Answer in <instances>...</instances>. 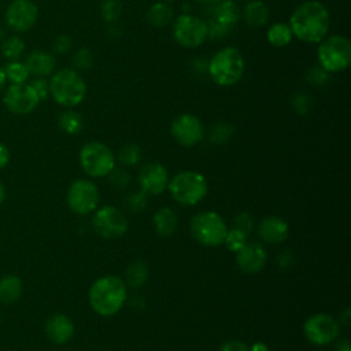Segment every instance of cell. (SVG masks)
<instances>
[{
	"label": "cell",
	"instance_id": "1",
	"mask_svg": "<svg viewBox=\"0 0 351 351\" xmlns=\"http://www.w3.org/2000/svg\"><path fill=\"white\" fill-rule=\"evenodd\" d=\"M293 36L304 43H319L329 30V12L318 0H307L295 8L289 18Z\"/></svg>",
	"mask_w": 351,
	"mask_h": 351
},
{
	"label": "cell",
	"instance_id": "2",
	"mask_svg": "<svg viewBox=\"0 0 351 351\" xmlns=\"http://www.w3.org/2000/svg\"><path fill=\"white\" fill-rule=\"evenodd\" d=\"M126 299L125 282L117 276H104L93 282L89 291L92 308L103 317L117 314Z\"/></svg>",
	"mask_w": 351,
	"mask_h": 351
},
{
	"label": "cell",
	"instance_id": "3",
	"mask_svg": "<svg viewBox=\"0 0 351 351\" xmlns=\"http://www.w3.org/2000/svg\"><path fill=\"white\" fill-rule=\"evenodd\" d=\"M244 58L236 48L226 47L214 53L208 63L211 80L221 86H230L240 81L244 73Z\"/></svg>",
	"mask_w": 351,
	"mask_h": 351
},
{
	"label": "cell",
	"instance_id": "4",
	"mask_svg": "<svg viewBox=\"0 0 351 351\" xmlns=\"http://www.w3.org/2000/svg\"><path fill=\"white\" fill-rule=\"evenodd\" d=\"M49 93L60 106L74 107L84 100L86 85L75 70L62 69L51 78Z\"/></svg>",
	"mask_w": 351,
	"mask_h": 351
},
{
	"label": "cell",
	"instance_id": "5",
	"mask_svg": "<svg viewBox=\"0 0 351 351\" xmlns=\"http://www.w3.org/2000/svg\"><path fill=\"white\" fill-rule=\"evenodd\" d=\"M318 62L326 73H339L351 63V44L344 36H329L318 48Z\"/></svg>",
	"mask_w": 351,
	"mask_h": 351
},
{
	"label": "cell",
	"instance_id": "6",
	"mask_svg": "<svg viewBox=\"0 0 351 351\" xmlns=\"http://www.w3.org/2000/svg\"><path fill=\"white\" fill-rule=\"evenodd\" d=\"M169 189L176 202L193 206L207 193L206 178L196 171H181L169 182Z\"/></svg>",
	"mask_w": 351,
	"mask_h": 351
},
{
	"label": "cell",
	"instance_id": "7",
	"mask_svg": "<svg viewBox=\"0 0 351 351\" xmlns=\"http://www.w3.org/2000/svg\"><path fill=\"white\" fill-rule=\"evenodd\" d=\"M192 236L202 244L215 247L223 243L228 228L219 214L214 211H203L191 221Z\"/></svg>",
	"mask_w": 351,
	"mask_h": 351
},
{
	"label": "cell",
	"instance_id": "8",
	"mask_svg": "<svg viewBox=\"0 0 351 351\" xmlns=\"http://www.w3.org/2000/svg\"><path fill=\"white\" fill-rule=\"evenodd\" d=\"M80 163L86 174L103 177L115 167V156L103 143L90 141L81 148Z\"/></svg>",
	"mask_w": 351,
	"mask_h": 351
},
{
	"label": "cell",
	"instance_id": "9",
	"mask_svg": "<svg viewBox=\"0 0 351 351\" xmlns=\"http://www.w3.org/2000/svg\"><path fill=\"white\" fill-rule=\"evenodd\" d=\"M176 41L185 48H196L208 37L207 22L195 15H180L173 27Z\"/></svg>",
	"mask_w": 351,
	"mask_h": 351
},
{
	"label": "cell",
	"instance_id": "10",
	"mask_svg": "<svg viewBox=\"0 0 351 351\" xmlns=\"http://www.w3.org/2000/svg\"><path fill=\"white\" fill-rule=\"evenodd\" d=\"M240 8L232 0H223L217 3L208 16V36L211 38H221L226 36L239 22Z\"/></svg>",
	"mask_w": 351,
	"mask_h": 351
},
{
	"label": "cell",
	"instance_id": "11",
	"mask_svg": "<svg viewBox=\"0 0 351 351\" xmlns=\"http://www.w3.org/2000/svg\"><path fill=\"white\" fill-rule=\"evenodd\" d=\"M99 189L88 180L74 181L67 192L69 207L75 213L85 215L93 211L99 203Z\"/></svg>",
	"mask_w": 351,
	"mask_h": 351
},
{
	"label": "cell",
	"instance_id": "12",
	"mask_svg": "<svg viewBox=\"0 0 351 351\" xmlns=\"http://www.w3.org/2000/svg\"><path fill=\"white\" fill-rule=\"evenodd\" d=\"M95 232L104 239H117L126 233L128 219L115 207L104 206L96 211L92 221Z\"/></svg>",
	"mask_w": 351,
	"mask_h": 351
},
{
	"label": "cell",
	"instance_id": "13",
	"mask_svg": "<svg viewBox=\"0 0 351 351\" xmlns=\"http://www.w3.org/2000/svg\"><path fill=\"white\" fill-rule=\"evenodd\" d=\"M303 330L313 344L325 346L337 337L339 324L328 314H315L304 322Z\"/></svg>",
	"mask_w": 351,
	"mask_h": 351
},
{
	"label": "cell",
	"instance_id": "14",
	"mask_svg": "<svg viewBox=\"0 0 351 351\" xmlns=\"http://www.w3.org/2000/svg\"><path fill=\"white\" fill-rule=\"evenodd\" d=\"M170 132L174 140L184 147H192L197 144L204 136V129L200 119L192 114H181L176 117Z\"/></svg>",
	"mask_w": 351,
	"mask_h": 351
},
{
	"label": "cell",
	"instance_id": "15",
	"mask_svg": "<svg viewBox=\"0 0 351 351\" xmlns=\"http://www.w3.org/2000/svg\"><path fill=\"white\" fill-rule=\"evenodd\" d=\"M5 107L14 114H29L38 104L40 99L30 85L26 84H12L3 99Z\"/></svg>",
	"mask_w": 351,
	"mask_h": 351
},
{
	"label": "cell",
	"instance_id": "16",
	"mask_svg": "<svg viewBox=\"0 0 351 351\" xmlns=\"http://www.w3.org/2000/svg\"><path fill=\"white\" fill-rule=\"evenodd\" d=\"M38 10L32 0H12L5 11V21L15 32H26L37 21Z\"/></svg>",
	"mask_w": 351,
	"mask_h": 351
},
{
	"label": "cell",
	"instance_id": "17",
	"mask_svg": "<svg viewBox=\"0 0 351 351\" xmlns=\"http://www.w3.org/2000/svg\"><path fill=\"white\" fill-rule=\"evenodd\" d=\"M167 181V170L160 163H145L138 171V184L145 193L160 195L165 191Z\"/></svg>",
	"mask_w": 351,
	"mask_h": 351
},
{
	"label": "cell",
	"instance_id": "18",
	"mask_svg": "<svg viewBox=\"0 0 351 351\" xmlns=\"http://www.w3.org/2000/svg\"><path fill=\"white\" fill-rule=\"evenodd\" d=\"M266 251L258 243L244 244L236 252V262L241 271L244 273H256L259 271L266 263Z\"/></svg>",
	"mask_w": 351,
	"mask_h": 351
},
{
	"label": "cell",
	"instance_id": "19",
	"mask_svg": "<svg viewBox=\"0 0 351 351\" xmlns=\"http://www.w3.org/2000/svg\"><path fill=\"white\" fill-rule=\"evenodd\" d=\"M45 333L53 344H64L74 333L73 321L64 314H55L47 321Z\"/></svg>",
	"mask_w": 351,
	"mask_h": 351
},
{
	"label": "cell",
	"instance_id": "20",
	"mask_svg": "<svg viewBox=\"0 0 351 351\" xmlns=\"http://www.w3.org/2000/svg\"><path fill=\"white\" fill-rule=\"evenodd\" d=\"M288 223L280 217H266L258 226V236L266 243H281L288 237Z\"/></svg>",
	"mask_w": 351,
	"mask_h": 351
},
{
	"label": "cell",
	"instance_id": "21",
	"mask_svg": "<svg viewBox=\"0 0 351 351\" xmlns=\"http://www.w3.org/2000/svg\"><path fill=\"white\" fill-rule=\"evenodd\" d=\"M25 66L27 67L29 74L36 77H45L53 71L55 58L48 52L34 51L27 56Z\"/></svg>",
	"mask_w": 351,
	"mask_h": 351
},
{
	"label": "cell",
	"instance_id": "22",
	"mask_svg": "<svg viewBox=\"0 0 351 351\" xmlns=\"http://www.w3.org/2000/svg\"><path fill=\"white\" fill-rule=\"evenodd\" d=\"M269 8L267 5L261 0H252L248 1L244 7L243 16L248 26L252 27H261L267 23L269 21Z\"/></svg>",
	"mask_w": 351,
	"mask_h": 351
},
{
	"label": "cell",
	"instance_id": "23",
	"mask_svg": "<svg viewBox=\"0 0 351 351\" xmlns=\"http://www.w3.org/2000/svg\"><path fill=\"white\" fill-rule=\"evenodd\" d=\"M177 222L178 221H177L176 213L169 207L159 208L154 215L155 229H156L158 234L162 237L171 236L177 229Z\"/></svg>",
	"mask_w": 351,
	"mask_h": 351
},
{
	"label": "cell",
	"instance_id": "24",
	"mask_svg": "<svg viewBox=\"0 0 351 351\" xmlns=\"http://www.w3.org/2000/svg\"><path fill=\"white\" fill-rule=\"evenodd\" d=\"M22 293V281L18 276L7 274L0 278V302L10 304L19 299Z\"/></svg>",
	"mask_w": 351,
	"mask_h": 351
},
{
	"label": "cell",
	"instance_id": "25",
	"mask_svg": "<svg viewBox=\"0 0 351 351\" xmlns=\"http://www.w3.org/2000/svg\"><path fill=\"white\" fill-rule=\"evenodd\" d=\"M173 19V10L166 3H155L147 11V21L149 25L162 27L171 22Z\"/></svg>",
	"mask_w": 351,
	"mask_h": 351
},
{
	"label": "cell",
	"instance_id": "26",
	"mask_svg": "<svg viewBox=\"0 0 351 351\" xmlns=\"http://www.w3.org/2000/svg\"><path fill=\"white\" fill-rule=\"evenodd\" d=\"M293 34L291 32L289 25H285L282 22H277L270 26L267 30V40L274 47H285L291 43Z\"/></svg>",
	"mask_w": 351,
	"mask_h": 351
},
{
	"label": "cell",
	"instance_id": "27",
	"mask_svg": "<svg viewBox=\"0 0 351 351\" xmlns=\"http://www.w3.org/2000/svg\"><path fill=\"white\" fill-rule=\"evenodd\" d=\"M125 276L130 287H141L148 278V267L143 261H136L128 266Z\"/></svg>",
	"mask_w": 351,
	"mask_h": 351
},
{
	"label": "cell",
	"instance_id": "28",
	"mask_svg": "<svg viewBox=\"0 0 351 351\" xmlns=\"http://www.w3.org/2000/svg\"><path fill=\"white\" fill-rule=\"evenodd\" d=\"M59 126L69 134H75L82 129V118L74 111H64L59 117Z\"/></svg>",
	"mask_w": 351,
	"mask_h": 351
},
{
	"label": "cell",
	"instance_id": "29",
	"mask_svg": "<svg viewBox=\"0 0 351 351\" xmlns=\"http://www.w3.org/2000/svg\"><path fill=\"white\" fill-rule=\"evenodd\" d=\"M4 71H5V77L12 84H25V81L30 75L27 67L25 66V63H21V62H16V60L8 63L4 67Z\"/></svg>",
	"mask_w": 351,
	"mask_h": 351
},
{
	"label": "cell",
	"instance_id": "30",
	"mask_svg": "<svg viewBox=\"0 0 351 351\" xmlns=\"http://www.w3.org/2000/svg\"><path fill=\"white\" fill-rule=\"evenodd\" d=\"M23 49H25V44H23V41H22L19 37H16V36L10 37L8 40H5V43H4L3 47H1L3 55H4L7 59H11V60H16V59L22 55Z\"/></svg>",
	"mask_w": 351,
	"mask_h": 351
},
{
	"label": "cell",
	"instance_id": "31",
	"mask_svg": "<svg viewBox=\"0 0 351 351\" xmlns=\"http://www.w3.org/2000/svg\"><path fill=\"white\" fill-rule=\"evenodd\" d=\"M118 159L125 166H133L141 159V149L136 144H128L118 152Z\"/></svg>",
	"mask_w": 351,
	"mask_h": 351
},
{
	"label": "cell",
	"instance_id": "32",
	"mask_svg": "<svg viewBox=\"0 0 351 351\" xmlns=\"http://www.w3.org/2000/svg\"><path fill=\"white\" fill-rule=\"evenodd\" d=\"M122 12V3L119 0H104L100 7V14L104 21L112 22Z\"/></svg>",
	"mask_w": 351,
	"mask_h": 351
},
{
	"label": "cell",
	"instance_id": "33",
	"mask_svg": "<svg viewBox=\"0 0 351 351\" xmlns=\"http://www.w3.org/2000/svg\"><path fill=\"white\" fill-rule=\"evenodd\" d=\"M233 134V128L229 123L221 122L213 126L211 133H210V138L214 144H223L226 143Z\"/></svg>",
	"mask_w": 351,
	"mask_h": 351
},
{
	"label": "cell",
	"instance_id": "34",
	"mask_svg": "<svg viewBox=\"0 0 351 351\" xmlns=\"http://www.w3.org/2000/svg\"><path fill=\"white\" fill-rule=\"evenodd\" d=\"M223 243L226 244V247H228L230 251L237 252V251L247 243V236L243 234L241 232L236 230V229H230V230H228Z\"/></svg>",
	"mask_w": 351,
	"mask_h": 351
},
{
	"label": "cell",
	"instance_id": "35",
	"mask_svg": "<svg viewBox=\"0 0 351 351\" xmlns=\"http://www.w3.org/2000/svg\"><path fill=\"white\" fill-rule=\"evenodd\" d=\"M252 222H254V221H252V217H251L248 213L243 211V213H239V214L234 217L232 229H236V230L241 232L243 234L248 236V234L251 233V230H252Z\"/></svg>",
	"mask_w": 351,
	"mask_h": 351
},
{
	"label": "cell",
	"instance_id": "36",
	"mask_svg": "<svg viewBox=\"0 0 351 351\" xmlns=\"http://www.w3.org/2000/svg\"><path fill=\"white\" fill-rule=\"evenodd\" d=\"M311 106H313V100L308 95H304V93H300V95H296L293 99H292V107L296 112L304 115L307 114L310 110H311Z\"/></svg>",
	"mask_w": 351,
	"mask_h": 351
},
{
	"label": "cell",
	"instance_id": "37",
	"mask_svg": "<svg viewBox=\"0 0 351 351\" xmlns=\"http://www.w3.org/2000/svg\"><path fill=\"white\" fill-rule=\"evenodd\" d=\"M145 203H147V193L140 191L137 193H133L128 197L126 200V206L130 211L133 213H140L141 210H144L145 207Z\"/></svg>",
	"mask_w": 351,
	"mask_h": 351
},
{
	"label": "cell",
	"instance_id": "38",
	"mask_svg": "<svg viewBox=\"0 0 351 351\" xmlns=\"http://www.w3.org/2000/svg\"><path fill=\"white\" fill-rule=\"evenodd\" d=\"M107 176L110 177V182L114 184L118 188H123L129 182V174L123 169H115L114 167Z\"/></svg>",
	"mask_w": 351,
	"mask_h": 351
},
{
	"label": "cell",
	"instance_id": "39",
	"mask_svg": "<svg viewBox=\"0 0 351 351\" xmlns=\"http://www.w3.org/2000/svg\"><path fill=\"white\" fill-rule=\"evenodd\" d=\"M73 62L77 69H88L92 64V52L86 48H82L75 53Z\"/></svg>",
	"mask_w": 351,
	"mask_h": 351
},
{
	"label": "cell",
	"instance_id": "40",
	"mask_svg": "<svg viewBox=\"0 0 351 351\" xmlns=\"http://www.w3.org/2000/svg\"><path fill=\"white\" fill-rule=\"evenodd\" d=\"M29 85H30V86L33 88V90L37 93V96H38L40 100L45 99V97L48 96V93H49V85H48L44 80L37 78V80H34L33 82H30Z\"/></svg>",
	"mask_w": 351,
	"mask_h": 351
},
{
	"label": "cell",
	"instance_id": "41",
	"mask_svg": "<svg viewBox=\"0 0 351 351\" xmlns=\"http://www.w3.org/2000/svg\"><path fill=\"white\" fill-rule=\"evenodd\" d=\"M221 351H250V348L239 340H229L221 346Z\"/></svg>",
	"mask_w": 351,
	"mask_h": 351
},
{
	"label": "cell",
	"instance_id": "42",
	"mask_svg": "<svg viewBox=\"0 0 351 351\" xmlns=\"http://www.w3.org/2000/svg\"><path fill=\"white\" fill-rule=\"evenodd\" d=\"M70 45H71L70 38L67 36H60L53 41V51L58 53H63L69 51Z\"/></svg>",
	"mask_w": 351,
	"mask_h": 351
},
{
	"label": "cell",
	"instance_id": "43",
	"mask_svg": "<svg viewBox=\"0 0 351 351\" xmlns=\"http://www.w3.org/2000/svg\"><path fill=\"white\" fill-rule=\"evenodd\" d=\"M10 160V152L8 148L0 143V169H3Z\"/></svg>",
	"mask_w": 351,
	"mask_h": 351
},
{
	"label": "cell",
	"instance_id": "44",
	"mask_svg": "<svg viewBox=\"0 0 351 351\" xmlns=\"http://www.w3.org/2000/svg\"><path fill=\"white\" fill-rule=\"evenodd\" d=\"M335 351H350V341H348L347 339L340 340V341L336 344Z\"/></svg>",
	"mask_w": 351,
	"mask_h": 351
},
{
	"label": "cell",
	"instance_id": "45",
	"mask_svg": "<svg viewBox=\"0 0 351 351\" xmlns=\"http://www.w3.org/2000/svg\"><path fill=\"white\" fill-rule=\"evenodd\" d=\"M350 315H351L350 308H346V310L341 313V315H340V324H343L344 326H348V324H350Z\"/></svg>",
	"mask_w": 351,
	"mask_h": 351
},
{
	"label": "cell",
	"instance_id": "46",
	"mask_svg": "<svg viewBox=\"0 0 351 351\" xmlns=\"http://www.w3.org/2000/svg\"><path fill=\"white\" fill-rule=\"evenodd\" d=\"M250 351H269L265 343H255Z\"/></svg>",
	"mask_w": 351,
	"mask_h": 351
},
{
	"label": "cell",
	"instance_id": "47",
	"mask_svg": "<svg viewBox=\"0 0 351 351\" xmlns=\"http://www.w3.org/2000/svg\"><path fill=\"white\" fill-rule=\"evenodd\" d=\"M5 80H7V77H5V71H4V69H3V67H0V89L4 86Z\"/></svg>",
	"mask_w": 351,
	"mask_h": 351
},
{
	"label": "cell",
	"instance_id": "48",
	"mask_svg": "<svg viewBox=\"0 0 351 351\" xmlns=\"http://www.w3.org/2000/svg\"><path fill=\"white\" fill-rule=\"evenodd\" d=\"M4 199H5V188H4V185L0 182V204L3 203Z\"/></svg>",
	"mask_w": 351,
	"mask_h": 351
},
{
	"label": "cell",
	"instance_id": "49",
	"mask_svg": "<svg viewBox=\"0 0 351 351\" xmlns=\"http://www.w3.org/2000/svg\"><path fill=\"white\" fill-rule=\"evenodd\" d=\"M200 3H206V4H217V3H219L221 0H199Z\"/></svg>",
	"mask_w": 351,
	"mask_h": 351
},
{
	"label": "cell",
	"instance_id": "50",
	"mask_svg": "<svg viewBox=\"0 0 351 351\" xmlns=\"http://www.w3.org/2000/svg\"><path fill=\"white\" fill-rule=\"evenodd\" d=\"M167 1H174V0H167Z\"/></svg>",
	"mask_w": 351,
	"mask_h": 351
}]
</instances>
